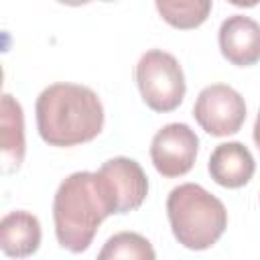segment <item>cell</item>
Instances as JSON below:
<instances>
[{
	"instance_id": "obj_1",
	"label": "cell",
	"mask_w": 260,
	"mask_h": 260,
	"mask_svg": "<svg viewBox=\"0 0 260 260\" xmlns=\"http://www.w3.org/2000/svg\"><path fill=\"white\" fill-rule=\"evenodd\" d=\"M37 130L49 146H77L91 142L104 128L100 95L79 83L59 81L45 87L35 104Z\"/></svg>"
},
{
	"instance_id": "obj_2",
	"label": "cell",
	"mask_w": 260,
	"mask_h": 260,
	"mask_svg": "<svg viewBox=\"0 0 260 260\" xmlns=\"http://www.w3.org/2000/svg\"><path fill=\"white\" fill-rule=\"evenodd\" d=\"M108 215L112 213L102 195L95 173H71L57 187L53 197V223L61 248L73 254L85 252Z\"/></svg>"
},
{
	"instance_id": "obj_3",
	"label": "cell",
	"mask_w": 260,
	"mask_h": 260,
	"mask_svg": "<svg viewBox=\"0 0 260 260\" xmlns=\"http://www.w3.org/2000/svg\"><path fill=\"white\" fill-rule=\"evenodd\" d=\"M167 217L175 240L187 250L211 248L228 228V209L197 183H183L167 197Z\"/></svg>"
},
{
	"instance_id": "obj_4",
	"label": "cell",
	"mask_w": 260,
	"mask_h": 260,
	"mask_svg": "<svg viewBox=\"0 0 260 260\" xmlns=\"http://www.w3.org/2000/svg\"><path fill=\"white\" fill-rule=\"evenodd\" d=\"M134 79L142 102L152 112H173L185 100L187 83L183 69L177 57L162 49H150L138 59Z\"/></svg>"
},
{
	"instance_id": "obj_5",
	"label": "cell",
	"mask_w": 260,
	"mask_h": 260,
	"mask_svg": "<svg viewBox=\"0 0 260 260\" xmlns=\"http://www.w3.org/2000/svg\"><path fill=\"white\" fill-rule=\"evenodd\" d=\"M95 179L112 215L138 209L148 195V177L144 169L128 156L106 160L95 171Z\"/></svg>"
},
{
	"instance_id": "obj_6",
	"label": "cell",
	"mask_w": 260,
	"mask_h": 260,
	"mask_svg": "<svg viewBox=\"0 0 260 260\" xmlns=\"http://www.w3.org/2000/svg\"><path fill=\"white\" fill-rule=\"evenodd\" d=\"M197 124L215 138L240 132L246 120V104L240 91L225 83H211L203 87L193 106Z\"/></svg>"
},
{
	"instance_id": "obj_7",
	"label": "cell",
	"mask_w": 260,
	"mask_h": 260,
	"mask_svg": "<svg viewBox=\"0 0 260 260\" xmlns=\"http://www.w3.org/2000/svg\"><path fill=\"white\" fill-rule=\"evenodd\" d=\"M199 138L191 126L173 122L162 126L150 142V160L158 175L173 179L187 175L197 158Z\"/></svg>"
},
{
	"instance_id": "obj_8",
	"label": "cell",
	"mask_w": 260,
	"mask_h": 260,
	"mask_svg": "<svg viewBox=\"0 0 260 260\" xmlns=\"http://www.w3.org/2000/svg\"><path fill=\"white\" fill-rule=\"evenodd\" d=\"M219 51L236 67H250L260 61V24L244 14L228 16L217 32Z\"/></svg>"
},
{
	"instance_id": "obj_9",
	"label": "cell",
	"mask_w": 260,
	"mask_h": 260,
	"mask_svg": "<svg viewBox=\"0 0 260 260\" xmlns=\"http://www.w3.org/2000/svg\"><path fill=\"white\" fill-rule=\"evenodd\" d=\"M207 171L211 179L225 189H240L250 183L256 171L252 152L242 142H223L217 144L209 156Z\"/></svg>"
},
{
	"instance_id": "obj_10",
	"label": "cell",
	"mask_w": 260,
	"mask_h": 260,
	"mask_svg": "<svg viewBox=\"0 0 260 260\" xmlns=\"http://www.w3.org/2000/svg\"><path fill=\"white\" fill-rule=\"evenodd\" d=\"M41 221L30 211H8L0 221V248L10 258L32 256L41 246Z\"/></svg>"
},
{
	"instance_id": "obj_11",
	"label": "cell",
	"mask_w": 260,
	"mask_h": 260,
	"mask_svg": "<svg viewBox=\"0 0 260 260\" xmlns=\"http://www.w3.org/2000/svg\"><path fill=\"white\" fill-rule=\"evenodd\" d=\"M24 114L22 106L4 93L0 102V150H2V171L14 173L20 169L24 158Z\"/></svg>"
},
{
	"instance_id": "obj_12",
	"label": "cell",
	"mask_w": 260,
	"mask_h": 260,
	"mask_svg": "<svg viewBox=\"0 0 260 260\" xmlns=\"http://www.w3.org/2000/svg\"><path fill=\"white\" fill-rule=\"evenodd\" d=\"M154 6L169 26L191 30L209 18L213 0H154Z\"/></svg>"
},
{
	"instance_id": "obj_13",
	"label": "cell",
	"mask_w": 260,
	"mask_h": 260,
	"mask_svg": "<svg viewBox=\"0 0 260 260\" xmlns=\"http://www.w3.org/2000/svg\"><path fill=\"white\" fill-rule=\"evenodd\" d=\"M100 260H108V258H132V260H154L156 252L152 248V244L136 234V232H120L114 234L104 248L100 250Z\"/></svg>"
},
{
	"instance_id": "obj_14",
	"label": "cell",
	"mask_w": 260,
	"mask_h": 260,
	"mask_svg": "<svg viewBox=\"0 0 260 260\" xmlns=\"http://www.w3.org/2000/svg\"><path fill=\"white\" fill-rule=\"evenodd\" d=\"M228 2L234 6H240V8H254L260 4V0H228Z\"/></svg>"
},
{
	"instance_id": "obj_15",
	"label": "cell",
	"mask_w": 260,
	"mask_h": 260,
	"mask_svg": "<svg viewBox=\"0 0 260 260\" xmlns=\"http://www.w3.org/2000/svg\"><path fill=\"white\" fill-rule=\"evenodd\" d=\"M254 142H256V148L260 150V110H258V116H256V122H254Z\"/></svg>"
},
{
	"instance_id": "obj_16",
	"label": "cell",
	"mask_w": 260,
	"mask_h": 260,
	"mask_svg": "<svg viewBox=\"0 0 260 260\" xmlns=\"http://www.w3.org/2000/svg\"><path fill=\"white\" fill-rule=\"evenodd\" d=\"M59 4H65V6H83V4H89L93 0H57Z\"/></svg>"
},
{
	"instance_id": "obj_17",
	"label": "cell",
	"mask_w": 260,
	"mask_h": 260,
	"mask_svg": "<svg viewBox=\"0 0 260 260\" xmlns=\"http://www.w3.org/2000/svg\"><path fill=\"white\" fill-rule=\"evenodd\" d=\"M104 2H114V0H104Z\"/></svg>"
}]
</instances>
